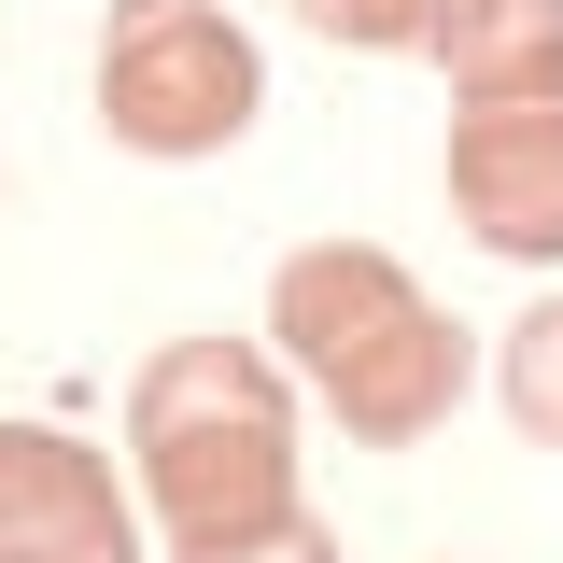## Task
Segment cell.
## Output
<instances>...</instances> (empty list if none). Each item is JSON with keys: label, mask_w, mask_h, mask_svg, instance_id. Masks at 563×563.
<instances>
[{"label": "cell", "mask_w": 563, "mask_h": 563, "mask_svg": "<svg viewBox=\"0 0 563 563\" xmlns=\"http://www.w3.org/2000/svg\"><path fill=\"white\" fill-rule=\"evenodd\" d=\"M128 451H141V507L184 536H254L296 521V366L254 339H169L128 380Z\"/></svg>", "instance_id": "obj_1"}, {"label": "cell", "mask_w": 563, "mask_h": 563, "mask_svg": "<svg viewBox=\"0 0 563 563\" xmlns=\"http://www.w3.org/2000/svg\"><path fill=\"white\" fill-rule=\"evenodd\" d=\"M99 128L128 155H225L268 113V43L225 14V0H113L99 14V70H85Z\"/></svg>", "instance_id": "obj_2"}, {"label": "cell", "mask_w": 563, "mask_h": 563, "mask_svg": "<svg viewBox=\"0 0 563 563\" xmlns=\"http://www.w3.org/2000/svg\"><path fill=\"white\" fill-rule=\"evenodd\" d=\"M451 211L507 268H563V99H465L451 113Z\"/></svg>", "instance_id": "obj_3"}, {"label": "cell", "mask_w": 563, "mask_h": 563, "mask_svg": "<svg viewBox=\"0 0 563 563\" xmlns=\"http://www.w3.org/2000/svg\"><path fill=\"white\" fill-rule=\"evenodd\" d=\"M0 563H141V507L70 422H0Z\"/></svg>", "instance_id": "obj_4"}, {"label": "cell", "mask_w": 563, "mask_h": 563, "mask_svg": "<svg viewBox=\"0 0 563 563\" xmlns=\"http://www.w3.org/2000/svg\"><path fill=\"white\" fill-rule=\"evenodd\" d=\"M422 310V282L380 254V240H310V254H282V282H268V339H282V366L324 395L366 339H395Z\"/></svg>", "instance_id": "obj_5"}, {"label": "cell", "mask_w": 563, "mask_h": 563, "mask_svg": "<svg viewBox=\"0 0 563 563\" xmlns=\"http://www.w3.org/2000/svg\"><path fill=\"white\" fill-rule=\"evenodd\" d=\"M324 409H339V437H352V451H409V437H437V422L465 409V324L422 296L395 339H366L339 380H324Z\"/></svg>", "instance_id": "obj_6"}, {"label": "cell", "mask_w": 563, "mask_h": 563, "mask_svg": "<svg viewBox=\"0 0 563 563\" xmlns=\"http://www.w3.org/2000/svg\"><path fill=\"white\" fill-rule=\"evenodd\" d=\"M451 99H563V0H437V43Z\"/></svg>", "instance_id": "obj_7"}, {"label": "cell", "mask_w": 563, "mask_h": 563, "mask_svg": "<svg viewBox=\"0 0 563 563\" xmlns=\"http://www.w3.org/2000/svg\"><path fill=\"white\" fill-rule=\"evenodd\" d=\"M493 395H507V422H521L536 451H563V296H536V310L493 339Z\"/></svg>", "instance_id": "obj_8"}, {"label": "cell", "mask_w": 563, "mask_h": 563, "mask_svg": "<svg viewBox=\"0 0 563 563\" xmlns=\"http://www.w3.org/2000/svg\"><path fill=\"white\" fill-rule=\"evenodd\" d=\"M296 29H324L339 57H422L437 43V0H296Z\"/></svg>", "instance_id": "obj_9"}, {"label": "cell", "mask_w": 563, "mask_h": 563, "mask_svg": "<svg viewBox=\"0 0 563 563\" xmlns=\"http://www.w3.org/2000/svg\"><path fill=\"white\" fill-rule=\"evenodd\" d=\"M169 563H339V536L296 507V521H254V536H184Z\"/></svg>", "instance_id": "obj_10"}]
</instances>
